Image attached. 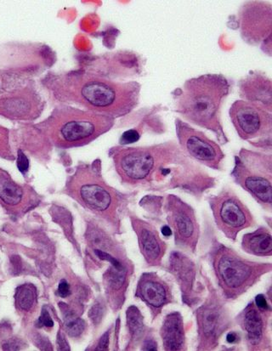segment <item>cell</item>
<instances>
[{
    "instance_id": "obj_15",
    "label": "cell",
    "mask_w": 272,
    "mask_h": 351,
    "mask_svg": "<svg viewBox=\"0 0 272 351\" xmlns=\"http://www.w3.org/2000/svg\"><path fill=\"white\" fill-rule=\"evenodd\" d=\"M239 93L243 101L272 111L271 80L266 74L256 72L243 77L239 83Z\"/></svg>"
},
{
    "instance_id": "obj_25",
    "label": "cell",
    "mask_w": 272,
    "mask_h": 351,
    "mask_svg": "<svg viewBox=\"0 0 272 351\" xmlns=\"http://www.w3.org/2000/svg\"><path fill=\"white\" fill-rule=\"evenodd\" d=\"M127 318H128L130 331L134 335H140L143 332L144 325L143 317H141L139 310L135 306L129 308L128 311H127Z\"/></svg>"
},
{
    "instance_id": "obj_34",
    "label": "cell",
    "mask_w": 272,
    "mask_h": 351,
    "mask_svg": "<svg viewBox=\"0 0 272 351\" xmlns=\"http://www.w3.org/2000/svg\"><path fill=\"white\" fill-rule=\"evenodd\" d=\"M144 350H157V345L153 341H147L145 343Z\"/></svg>"
},
{
    "instance_id": "obj_11",
    "label": "cell",
    "mask_w": 272,
    "mask_h": 351,
    "mask_svg": "<svg viewBox=\"0 0 272 351\" xmlns=\"http://www.w3.org/2000/svg\"><path fill=\"white\" fill-rule=\"evenodd\" d=\"M272 7L264 1L246 2L238 14L243 40L251 45L266 44L271 51Z\"/></svg>"
},
{
    "instance_id": "obj_27",
    "label": "cell",
    "mask_w": 272,
    "mask_h": 351,
    "mask_svg": "<svg viewBox=\"0 0 272 351\" xmlns=\"http://www.w3.org/2000/svg\"><path fill=\"white\" fill-rule=\"evenodd\" d=\"M38 325L44 326L46 328H52L54 326L51 315L45 309L42 310L40 317L38 319Z\"/></svg>"
},
{
    "instance_id": "obj_33",
    "label": "cell",
    "mask_w": 272,
    "mask_h": 351,
    "mask_svg": "<svg viewBox=\"0 0 272 351\" xmlns=\"http://www.w3.org/2000/svg\"><path fill=\"white\" fill-rule=\"evenodd\" d=\"M137 134L135 131H129V132L123 134L122 139L126 141L125 143H132L133 141H137L138 138L136 137Z\"/></svg>"
},
{
    "instance_id": "obj_28",
    "label": "cell",
    "mask_w": 272,
    "mask_h": 351,
    "mask_svg": "<svg viewBox=\"0 0 272 351\" xmlns=\"http://www.w3.org/2000/svg\"><path fill=\"white\" fill-rule=\"evenodd\" d=\"M58 293L62 298H66L70 295V287L66 280H62L60 282Z\"/></svg>"
},
{
    "instance_id": "obj_31",
    "label": "cell",
    "mask_w": 272,
    "mask_h": 351,
    "mask_svg": "<svg viewBox=\"0 0 272 351\" xmlns=\"http://www.w3.org/2000/svg\"><path fill=\"white\" fill-rule=\"evenodd\" d=\"M109 346V336L108 332L106 333L105 335L102 336L100 343H99L97 350H108Z\"/></svg>"
},
{
    "instance_id": "obj_1",
    "label": "cell",
    "mask_w": 272,
    "mask_h": 351,
    "mask_svg": "<svg viewBox=\"0 0 272 351\" xmlns=\"http://www.w3.org/2000/svg\"><path fill=\"white\" fill-rule=\"evenodd\" d=\"M49 90L58 100L83 106L87 111L119 118L139 104L140 85L118 83L86 72H71L49 76Z\"/></svg>"
},
{
    "instance_id": "obj_23",
    "label": "cell",
    "mask_w": 272,
    "mask_h": 351,
    "mask_svg": "<svg viewBox=\"0 0 272 351\" xmlns=\"http://www.w3.org/2000/svg\"><path fill=\"white\" fill-rule=\"evenodd\" d=\"M65 329L71 337H79L82 335L86 328V322L72 312H64Z\"/></svg>"
},
{
    "instance_id": "obj_9",
    "label": "cell",
    "mask_w": 272,
    "mask_h": 351,
    "mask_svg": "<svg viewBox=\"0 0 272 351\" xmlns=\"http://www.w3.org/2000/svg\"><path fill=\"white\" fill-rule=\"evenodd\" d=\"M210 207L219 229L230 239H236L243 229L253 225V216L231 190H224L211 198Z\"/></svg>"
},
{
    "instance_id": "obj_17",
    "label": "cell",
    "mask_w": 272,
    "mask_h": 351,
    "mask_svg": "<svg viewBox=\"0 0 272 351\" xmlns=\"http://www.w3.org/2000/svg\"><path fill=\"white\" fill-rule=\"evenodd\" d=\"M138 293L145 302L154 308H161L169 301V291L167 285L158 276L145 275L139 283Z\"/></svg>"
},
{
    "instance_id": "obj_29",
    "label": "cell",
    "mask_w": 272,
    "mask_h": 351,
    "mask_svg": "<svg viewBox=\"0 0 272 351\" xmlns=\"http://www.w3.org/2000/svg\"><path fill=\"white\" fill-rule=\"evenodd\" d=\"M17 165H18V168L22 172L27 171L28 169L27 159L21 152L19 154L18 161H17Z\"/></svg>"
},
{
    "instance_id": "obj_12",
    "label": "cell",
    "mask_w": 272,
    "mask_h": 351,
    "mask_svg": "<svg viewBox=\"0 0 272 351\" xmlns=\"http://www.w3.org/2000/svg\"><path fill=\"white\" fill-rule=\"evenodd\" d=\"M44 110V101L34 88H16L0 97V116L13 121H34Z\"/></svg>"
},
{
    "instance_id": "obj_36",
    "label": "cell",
    "mask_w": 272,
    "mask_h": 351,
    "mask_svg": "<svg viewBox=\"0 0 272 351\" xmlns=\"http://www.w3.org/2000/svg\"><path fill=\"white\" fill-rule=\"evenodd\" d=\"M162 234L164 236H171L172 234L171 229L168 228V226H165V228H162Z\"/></svg>"
},
{
    "instance_id": "obj_14",
    "label": "cell",
    "mask_w": 272,
    "mask_h": 351,
    "mask_svg": "<svg viewBox=\"0 0 272 351\" xmlns=\"http://www.w3.org/2000/svg\"><path fill=\"white\" fill-rule=\"evenodd\" d=\"M37 196L29 186L20 185L5 170L0 169V204L13 215L26 212L36 202Z\"/></svg>"
},
{
    "instance_id": "obj_35",
    "label": "cell",
    "mask_w": 272,
    "mask_h": 351,
    "mask_svg": "<svg viewBox=\"0 0 272 351\" xmlns=\"http://www.w3.org/2000/svg\"><path fill=\"white\" fill-rule=\"evenodd\" d=\"M227 339L228 343H234L236 340V336L235 333H229V335L227 337Z\"/></svg>"
},
{
    "instance_id": "obj_3",
    "label": "cell",
    "mask_w": 272,
    "mask_h": 351,
    "mask_svg": "<svg viewBox=\"0 0 272 351\" xmlns=\"http://www.w3.org/2000/svg\"><path fill=\"white\" fill-rule=\"evenodd\" d=\"M115 119L100 113L70 106L55 109L40 124L52 144L60 148L83 147L97 140L114 127Z\"/></svg>"
},
{
    "instance_id": "obj_6",
    "label": "cell",
    "mask_w": 272,
    "mask_h": 351,
    "mask_svg": "<svg viewBox=\"0 0 272 351\" xmlns=\"http://www.w3.org/2000/svg\"><path fill=\"white\" fill-rule=\"evenodd\" d=\"M165 151V143L151 147L116 148L112 158L116 172L123 182H151Z\"/></svg>"
},
{
    "instance_id": "obj_2",
    "label": "cell",
    "mask_w": 272,
    "mask_h": 351,
    "mask_svg": "<svg viewBox=\"0 0 272 351\" xmlns=\"http://www.w3.org/2000/svg\"><path fill=\"white\" fill-rule=\"evenodd\" d=\"M230 90L231 84L222 74L192 77L175 91V112L186 121L211 131L221 143H227L221 122V108Z\"/></svg>"
},
{
    "instance_id": "obj_32",
    "label": "cell",
    "mask_w": 272,
    "mask_h": 351,
    "mask_svg": "<svg viewBox=\"0 0 272 351\" xmlns=\"http://www.w3.org/2000/svg\"><path fill=\"white\" fill-rule=\"evenodd\" d=\"M256 306L258 308H260L261 310H267L268 308V304L267 302V300L264 299V295L262 294H260L256 297Z\"/></svg>"
},
{
    "instance_id": "obj_13",
    "label": "cell",
    "mask_w": 272,
    "mask_h": 351,
    "mask_svg": "<svg viewBox=\"0 0 272 351\" xmlns=\"http://www.w3.org/2000/svg\"><path fill=\"white\" fill-rule=\"evenodd\" d=\"M167 214L176 243L192 250H195L199 237V226L193 209L179 197L169 196Z\"/></svg>"
},
{
    "instance_id": "obj_7",
    "label": "cell",
    "mask_w": 272,
    "mask_h": 351,
    "mask_svg": "<svg viewBox=\"0 0 272 351\" xmlns=\"http://www.w3.org/2000/svg\"><path fill=\"white\" fill-rule=\"evenodd\" d=\"M214 271L221 285L231 294L243 293L271 265L254 263L239 256L234 251L221 247L214 256Z\"/></svg>"
},
{
    "instance_id": "obj_21",
    "label": "cell",
    "mask_w": 272,
    "mask_h": 351,
    "mask_svg": "<svg viewBox=\"0 0 272 351\" xmlns=\"http://www.w3.org/2000/svg\"><path fill=\"white\" fill-rule=\"evenodd\" d=\"M203 312H200L199 322L202 332L207 338H214L221 332L223 327V317L221 312L217 307L203 308Z\"/></svg>"
},
{
    "instance_id": "obj_5",
    "label": "cell",
    "mask_w": 272,
    "mask_h": 351,
    "mask_svg": "<svg viewBox=\"0 0 272 351\" xmlns=\"http://www.w3.org/2000/svg\"><path fill=\"white\" fill-rule=\"evenodd\" d=\"M232 176L238 185L256 198L258 203L270 210L272 204L271 154L243 148L236 156Z\"/></svg>"
},
{
    "instance_id": "obj_30",
    "label": "cell",
    "mask_w": 272,
    "mask_h": 351,
    "mask_svg": "<svg viewBox=\"0 0 272 351\" xmlns=\"http://www.w3.org/2000/svg\"><path fill=\"white\" fill-rule=\"evenodd\" d=\"M58 345L60 350H70L69 343L66 342L65 337L61 332L58 333Z\"/></svg>"
},
{
    "instance_id": "obj_26",
    "label": "cell",
    "mask_w": 272,
    "mask_h": 351,
    "mask_svg": "<svg viewBox=\"0 0 272 351\" xmlns=\"http://www.w3.org/2000/svg\"><path fill=\"white\" fill-rule=\"evenodd\" d=\"M90 317L95 324H100L102 317H103V308L101 304H95L90 311Z\"/></svg>"
},
{
    "instance_id": "obj_20",
    "label": "cell",
    "mask_w": 272,
    "mask_h": 351,
    "mask_svg": "<svg viewBox=\"0 0 272 351\" xmlns=\"http://www.w3.org/2000/svg\"><path fill=\"white\" fill-rule=\"evenodd\" d=\"M243 325L248 332L251 345H259L263 337L264 322L260 311L254 306L247 308L243 315Z\"/></svg>"
},
{
    "instance_id": "obj_18",
    "label": "cell",
    "mask_w": 272,
    "mask_h": 351,
    "mask_svg": "<svg viewBox=\"0 0 272 351\" xmlns=\"http://www.w3.org/2000/svg\"><path fill=\"white\" fill-rule=\"evenodd\" d=\"M242 247L247 253L256 256H271L272 254V236L270 230L260 228L243 236Z\"/></svg>"
},
{
    "instance_id": "obj_4",
    "label": "cell",
    "mask_w": 272,
    "mask_h": 351,
    "mask_svg": "<svg viewBox=\"0 0 272 351\" xmlns=\"http://www.w3.org/2000/svg\"><path fill=\"white\" fill-rule=\"evenodd\" d=\"M66 191L89 210L105 218H114L119 197L102 178L100 161L77 167L66 183Z\"/></svg>"
},
{
    "instance_id": "obj_24",
    "label": "cell",
    "mask_w": 272,
    "mask_h": 351,
    "mask_svg": "<svg viewBox=\"0 0 272 351\" xmlns=\"http://www.w3.org/2000/svg\"><path fill=\"white\" fill-rule=\"evenodd\" d=\"M0 158L8 160L15 158L10 145V131L2 125H0Z\"/></svg>"
},
{
    "instance_id": "obj_19",
    "label": "cell",
    "mask_w": 272,
    "mask_h": 351,
    "mask_svg": "<svg viewBox=\"0 0 272 351\" xmlns=\"http://www.w3.org/2000/svg\"><path fill=\"white\" fill-rule=\"evenodd\" d=\"M162 338L165 348L169 350H181L184 345L183 322L178 314L169 315L162 329Z\"/></svg>"
},
{
    "instance_id": "obj_22",
    "label": "cell",
    "mask_w": 272,
    "mask_h": 351,
    "mask_svg": "<svg viewBox=\"0 0 272 351\" xmlns=\"http://www.w3.org/2000/svg\"><path fill=\"white\" fill-rule=\"evenodd\" d=\"M15 303L21 312H31L37 304V289L31 283L21 285L16 290Z\"/></svg>"
},
{
    "instance_id": "obj_16",
    "label": "cell",
    "mask_w": 272,
    "mask_h": 351,
    "mask_svg": "<svg viewBox=\"0 0 272 351\" xmlns=\"http://www.w3.org/2000/svg\"><path fill=\"white\" fill-rule=\"evenodd\" d=\"M133 226L137 233L139 246L145 260L151 265L160 264L167 247L159 237L157 230L140 219H135Z\"/></svg>"
},
{
    "instance_id": "obj_8",
    "label": "cell",
    "mask_w": 272,
    "mask_h": 351,
    "mask_svg": "<svg viewBox=\"0 0 272 351\" xmlns=\"http://www.w3.org/2000/svg\"><path fill=\"white\" fill-rule=\"evenodd\" d=\"M229 115L241 139L271 143L272 113L263 106L236 101L230 108Z\"/></svg>"
},
{
    "instance_id": "obj_10",
    "label": "cell",
    "mask_w": 272,
    "mask_h": 351,
    "mask_svg": "<svg viewBox=\"0 0 272 351\" xmlns=\"http://www.w3.org/2000/svg\"><path fill=\"white\" fill-rule=\"evenodd\" d=\"M175 130L180 147L187 156L208 168L221 169L225 156L220 145L182 119H175Z\"/></svg>"
}]
</instances>
